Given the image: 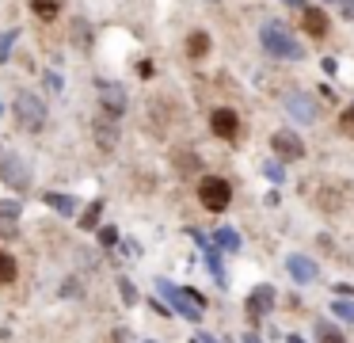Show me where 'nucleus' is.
Here are the masks:
<instances>
[{"mask_svg":"<svg viewBox=\"0 0 354 343\" xmlns=\"http://www.w3.org/2000/svg\"><path fill=\"white\" fill-rule=\"evenodd\" d=\"M176 164H179V168H198V160L187 157V152H176Z\"/></svg>","mask_w":354,"mask_h":343,"instance_id":"nucleus-30","label":"nucleus"},{"mask_svg":"<svg viewBox=\"0 0 354 343\" xmlns=\"http://www.w3.org/2000/svg\"><path fill=\"white\" fill-rule=\"evenodd\" d=\"M286 111H290L293 122H316V114H320V103H316V96H305V91H293V96H286Z\"/></svg>","mask_w":354,"mask_h":343,"instance_id":"nucleus-6","label":"nucleus"},{"mask_svg":"<svg viewBox=\"0 0 354 343\" xmlns=\"http://www.w3.org/2000/svg\"><path fill=\"white\" fill-rule=\"evenodd\" d=\"M100 240H103V244H107V248H115V244H118V229H111V225H103V229H100Z\"/></svg>","mask_w":354,"mask_h":343,"instance_id":"nucleus-28","label":"nucleus"},{"mask_svg":"<svg viewBox=\"0 0 354 343\" xmlns=\"http://www.w3.org/2000/svg\"><path fill=\"white\" fill-rule=\"evenodd\" d=\"M118 290H122V301H126V305L138 301V290H133V282H130V279H118Z\"/></svg>","mask_w":354,"mask_h":343,"instance_id":"nucleus-27","label":"nucleus"},{"mask_svg":"<svg viewBox=\"0 0 354 343\" xmlns=\"http://www.w3.org/2000/svg\"><path fill=\"white\" fill-rule=\"evenodd\" d=\"M187 53H191V58H206L209 53V35L206 30H194V35L187 38Z\"/></svg>","mask_w":354,"mask_h":343,"instance_id":"nucleus-18","label":"nucleus"},{"mask_svg":"<svg viewBox=\"0 0 354 343\" xmlns=\"http://www.w3.org/2000/svg\"><path fill=\"white\" fill-rule=\"evenodd\" d=\"M214 244H217L221 252H240V233H236V229H229V225H225V229H217Z\"/></svg>","mask_w":354,"mask_h":343,"instance_id":"nucleus-17","label":"nucleus"},{"mask_svg":"<svg viewBox=\"0 0 354 343\" xmlns=\"http://www.w3.org/2000/svg\"><path fill=\"white\" fill-rule=\"evenodd\" d=\"M290 343H305V340H301V335H290Z\"/></svg>","mask_w":354,"mask_h":343,"instance_id":"nucleus-36","label":"nucleus"},{"mask_svg":"<svg viewBox=\"0 0 354 343\" xmlns=\"http://www.w3.org/2000/svg\"><path fill=\"white\" fill-rule=\"evenodd\" d=\"M95 141H100V149L103 152H111L115 149V141H118V134H115V126H111V122H95Z\"/></svg>","mask_w":354,"mask_h":343,"instance_id":"nucleus-16","label":"nucleus"},{"mask_svg":"<svg viewBox=\"0 0 354 343\" xmlns=\"http://www.w3.org/2000/svg\"><path fill=\"white\" fill-rule=\"evenodd\" d=\"M343 15H346V19H354V0H343Z\"/></svg>","mask_w":354,"mask_h":343,"instance_id":"nucleus-32","label":"nucleus"},{"mask_svg":"<svg viewBox=\"0 0 354 343\" xmlns=\"http://www.w3.org/2000/svg\"><path fill=\"white\" fill-rule=\"evenodd\" d=\"M46 84H50L54 91H62V76H57V73H46Z\"/></svg>","mask_w":354,"mask_h":343,"instance_id":"nucleus-31","label":"nucleus"},{"mask_svg":"<svg viewBox=\"0 0 354 343\" xmlns=\"http://www.w3.org/2000/svg\"><path fill=\"white\" fill-rule=\"evenodd\" d=\"M12 111H16V122L24 130H42L46 126V103H42L35 91H19L16 103H12Z\"/></svg>","mask_w":354,"mask_h":343,"instance_id":"nucleus-3","label":"nucleus"},{"mask_svg":"<svg viewBox=\"0 0 354 343\" xmlns=\"http://www.w3.org/2000/svg\"><path fill=\"white\" fill-rule=\"evenodd\" d=\"M343 198H346L343 187H320V191H316V206H324L328 213H335L339 206H343Z\"/></svg>","mask_w":354,"mask_h":343,"instance_id":"nucleus-12","label":"nucleus"},{"mask_svg":"<svg viewBox=\"0 0 354 343\" xmlns=\"http://www.w3.org/2000/svg\"><path fill=\"white\" fill-rule=\"evenodd\" d=\"M316 343H346V335L331 320H316Z\"/></svg>","mask_w":354,"mask_h":343,"instance_id":"nucleus-15","label":"nucleus"},{"mask_svg":"<svg viewBox=\"0 0 354 343\" xmlns=\"http://www.w3.org/2000/svg\"><path fill=\"white\" fill-rule=\"evenodd\" d=\"M286 4H290V8H301V12H305V0H286Z\"/></svg>","mask_w":354,"mask_h":343,"instance_id":"nucleus-33","label":"nucleus"},{"mask_svg":"<svg viewBox=\"0 0 354 343\" xmlns=\"http://www.w3.org/2000/svg\"><path fill=\"white\" fill-rule=\"evenodd\" d=\"M100 213H103V202H92V206H88V213L80 218V225H84V229H92L95 221H100Z\"/></svg>","mask_w":354,"mask_h":343,"instance_id":"nucleus-26","label":"nucleus"},{"mask_svg":"<svg viewBox=\"0 0 354 343\" xmlns=\"http://www.w3.org/2000/svg\"><path fill=\"white\" fill-rule=\"evenodd\" d=\"M305 30L313 38H324L328 35V15H324L320 8H305Z\"/></svg>","mask_w":354,"mask_h":343,"instance_id":"nucleus-13","label":"nucleus"},{"mask_svg":"<svg viewBox=\"0 0 354 343\" xmlns=\"http://www.w3.org/2000/svg\"><path fill=\"white\" fill-rule=\"evenodd\" d=\"M156 290L168 297V305H171L176 313H183L187 320H194V324H198L202 309H206V297H202V294H194V290H183V286H176V282H168V279H156Z\"/></svg>","mask_w":354,"mask_h":343,"instance_id":"nucleus-2","label":"nucleus"},{"mask_svg":"<svg viewBox=\"0 0 354 343\" xmlns=\"http://www.w3.org/2000/svg\"><path fill=\"white\" fill-rule=\"evenodd\" d=\"M209 130H214L221 141H232V137H236V130H240L236 111H232V107H214V111H209Z\"/></svg>","mask_w":354,"mask_h":343,"instance_id":"nucleus-8","label":"nucleus"},{"mask_svg":"<svg viewBox=\"0 0 354 343\" xmlns=\"http://www.w3.org/2000/svg\"><path fill=\"white\" fill-rule=\"evenodd\" d=\"M339 126H343V134H354V107H351V111H343V118H339Z\"/></svg>","mask_w":354,"mask_h":343,"instance_id":"nucleus-29","label":"nucleus"},{"mask_svg":"<svg viewBox=\"0 0 354 343\" xmlns=\"http://www.w3.org/2000/svg\"><path fill=\"white\" fill-rule=\"evenodd\" d=\"M16 274H19L16 259H12L8 252H0V282H16Z\"/></svg>","mask_w":354,"mask_h":343,"instance_id":"nucleus-20","label":"nucleus"},{"mask_svg":"<svg viewBox=\"0 0 354 343\" xmlns=\"http://www.w3.org/2000/svg\"><path fill=\"white\" fill-rule=\"evenodd\" d=\"M46 206H50V210H57V213H65V218L77 213V198H73V195H57V191H50V195H46Z\"/></svg>","mask_w":354,"mask_h":343,"instance_id":"nucleus-14","label":"nucleus"},{"mask_svg":"<svg viewBox=\"0 0 354 343\" xmlns=\"http://www.w3.org/2000/svg\"><path fill=\"white\" fill-rule=\"evenodd\" d=\"M31 12H39L42 19H54V15H57V0H31Z\"/></svg>","mask_w":354,"mask_h":343,"instance_id":"nucleus-22","label":"nucleus"},{"mask_svg":"<svg viewBox=\"0 0 354 343\" xmlns=\"http://www.w3.org/2000/svg\"><path fill=\"white\" fill-rule=\"evenodd\" d=\"M198 198H202V206H206V210L221 213L225 206L232 202L229 179H221V175H202V179H198Z\"/></svg>","mask_w":354,"mask_h":343,"instance_id":"nucleus-4","label":"nucleus"},{"mask_svg":"<svg viewBox=\"0 0 354 343\" xmlns=\"http://www.w3.org/2000/svg\"><path fill=\"white\" fill-rule=\"evenodd\" d=\"M100 88V103H103V111L111 114V118H122V111H126V91H122V84H111V80H100L95 84Z\"/></svg>","mask_w":354,"mask_h":343,"instance_id":"nucleus-7","label":"nucleus"},{"mask_svg":"<svg viewBox=\"0 0 354 343\" xmlns=\"http://www.w3.org/2000/svg\"><path fill=\"white\" fill-rule=\"evenodd\" d=\"M0 111H4V107H0Z\"/></svg>","mask_w":354,"mask_h":343,"instance_id":"nucleus-37","label":"nucleus"},{"mask_svg":"<svg viewBox=\"0 0 354 343\" xmlns=\"http://www.w3.org/2000/svg\"><path fill=\"white\" fill-rule=\"evenodd\" d=\"M331 313H335L339 320H351V324H354V301H343V297H339V301L331 305Z\"/></svg>","mask_w":354,"mask_h":343,"instance_id":"nucleus-24","label":"nucleus"},{"mask_svg":"<svg viewBox=\"0 0 354 343\" xmlns=\"http://www.w3.org/2000/svg\"><path fill=\"white\" fill-rule=\"evenodd\" d=\"M270 309H274V286H259V290H252V297H248V317L259 320V317H267Z\"/></svg>","mask_w":354,"mask_h":343,"instance_id":"nucleus-10","label":"nucleus"},{"mask_svg":"<svg viewBox=\"0 0 354 343\" xmlns=\"http://www.w3.org/2000/svg\"><path fill=\"white\" fill-rule=\"evenodd\" d=\"M16 38H19V30H4V35H0V61L12 58V42H16Z\"/></svg>","mask_w":354,"mask_h":343,"instance_id":"nucleus-23","label":"nucleus"},{"mask_svg":"<svg viewBox=\"0 0 354 343\" xmlns=\"http://www.w3.org/2000/svg\"><path fill=\"white\" fill-rule=\"evenodd\" d=\"M286 271H290L293 282H301V286H305V282H313L316 274H320V267H316L308 256H290V259H286Z\"/></svg>","mask_w":354,"mask_h":343,"instance_id":"nucleus-11","label":"nucleus"},{"mask_svg":"<svg viewBox=\"0 0 354 343\" xmlns=\"http://www.w3.org/2000/svg\"><path fill=\"white\" fill-rule=\"evenodd\" d=\"M270 145H274V152L282 160H301L305 157V145H301L297 134H290V130H278L274 137H270Z\"/></svg>","mask_w":354,"mask_h":343,"instance_id":"nucleus-9","label":"nucleus"},{"mask_svg":"<svg viewBox=\"0 0 354 343\" xmlns=\"http://www.w3.org/2000/svg\"><path fill=\"white\" fill-rule=\"evenodd\" d=\"M16 218H19V202L4 198V202H0V221H4V225H16Z\"/></svg>","mask_w":354,"mask_h":343,"instance_id":"nucleus-21","label":"nucleus"},{"mask_svg":"<svg viewBox=\"0 0 354 343\" xmlns=\"http://www.w3.org/2000/svg\"><path fill=\"white\" fill-rule=\"evenodd\" d=\"M244 343H263V340H259V335H244Z\"/></svg>","mask_w":354,"mask_h":343,"instance_id":"nucleus-35","label":"nucleus"},{"mask_svg":"<svg viewBox=\"0 0 354 343\" xmlns=\"http://www.w3.org/2000/svg\"><path fill=\"white\" fill-rule=\"evenodd\" d=\"M0 179L8 183L12 191H27L31 187V168L16 152H0Z\"/></svg>","mask_w":354,"mask_h":343,"instance_id":"nucleus-5","label":"nucleus"},{"mask_svg":"<svg viewBox=\"0 0 354 343\" xmlns=\"http://www.w3.org/2000/svg\"><path fill=\"white\" fill-rule=\"evenodd\" d=\"M73 42L80 50H92V30H88V19H73Z\"/></svg>","mask_w":354,"mask_h":343,"instance_id":"nucleus-19","label":"nucleus"},{"mask_svg":"<svg viewBox=\"0 0 354 343\" xmlns=\"http://www.w3.org/2000/svg\"><path fill=\"white\" fill-rule=\"evenodd\" d=\"M191 343H214V340H209V335H194Z\"/></svg>","mask_w":354,"mask_h":343,"instance_id":"nucleus-34","label":"nucleus"},{"mask_svg":"<svg viewBox=\"0 0 354 343\" xmlns=\"http://www.w3.org/2000/svg\"><path fill=\"white\" fill-rule=\"evenodd\" d=\"M259 42H263V50H267L270 58H282V61H301L305 58V50H301L297 38L290 35V27H282L278 19H267L259 27Z\"/></svg>","mask_w":354,"mask_h":343,"instance_id":"nucleus-1","label":"nucleus"},{"mask_svg":"<svg viewBox=\"0 0 354 343\" xmlns=\"http://www.w3.org/2000/svg\"><path fill=\"white\" fill-rule=\"evenodd\" d=\"M263 175H267L270 183H282L286 179V172H282V164H278V160H267V164H263Z\"/></svg>","mask_w":354,"mask_h":343,"instance_id":"nucleus-25","label":"nucleus"}]
</instances>
